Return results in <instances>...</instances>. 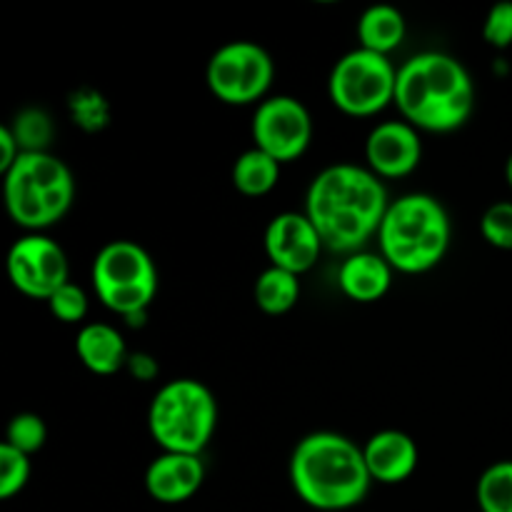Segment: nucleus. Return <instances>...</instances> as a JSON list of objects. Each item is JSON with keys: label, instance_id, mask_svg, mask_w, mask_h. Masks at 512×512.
Returning <instances> with one entry per match:
<instances>
[{"label": "nucleus", "instance_id": "obj_12", "mask_svg": "<svg viewBox=\"0 0 512 512\" xmlns=\"http://www.w3.org/2000/svg\"><path fill=\"white\" fill-rule=\"evenodd\" d=\"M263 245L273 268L288 270L295 275L308 273L325 250L323 238L310 223L308 215L295 213V210H285L270 220L265 228Z\"/></svg>", "mask_w": 512, "mask_h": 512}, {"label": "nucleus", "instance_id": "obj_21", "mask_svg": "<svg viewBox=\"0 0 512 512\" xmlns=\"http://www.w3.org/2000/svg\"><path fill=\"white\" fill-rule=\"evenodd\" d=\"M475 498L478 512H512V460H498L483 470Z\"/></svg>", "mask_w": 512, "mask_h": 512}, {"label": "nucleus", "instance_id": "obj_18", "mask_svg": "<svg viewBox=\"0 0 512 512\" xmlns=\"http://www.w3.org/2000/svg\"><path fill=\"white\" fill-rule=\"evenodd\" d=\"M408 25L405 15L393 5H370L358 20V40L360 48L373 50V53L390 55L403 45Z\"/></svg>", "mask_w": 512, "mask_h": 512}, {"label": "nucleus", "instance_id": "obj_25", "mask_svg": "<svg viewBox=\"0 0 512 512\" xmlns=\"http://www.w3.org/2000/svg\"><path fill=\"white\" fill-rule=\"evenodd\" d=\"M480 233L493 248L512 250V200H500L485 210L480 218Z\"/></svg>", "mask_w": 512, "mask_h": 512}, {"label": "nucleus", "instance_id": "obj_24", "mask_svg": "<svg viewBox=\"0 0 512 512\" xmlns=\"http://www.w3.org/2000/svg\"><path fill=\"white\" fill-rule=\"evenodd\" d=\"M10 130L18 138L23 153H43L48 148L50 138H53V125H50L48 115L40 110H25L18 115V123L10 125Z\"/></svg>", "mask_w": 512, "mask_h": 512}, {"label": "nucleus", "instance_id": "obj_27", "mask_svg": "<svg viewBox=\"0 0 512 512\" xmlns=\"http://www.w3.org/2000/svg\"><path fill=\"white\" fill-rule=\"evenodd\" d=\"M485 43L493 48L505 50L512 45V3H498L490 8L483 23Z\"/></svg>", "mask_w": 512, "mask_h": 512}, {"label": "nucleus", "instance_id": "obj_29", "mask_svg": "<svg viewBox=\"0 0 512 512\" xmlns=\"http://www.w3.org/2000/svg\"><path fill=\"white\" fill-rule=\"evenodd\" d=\"M505 180H508V185L512 188V155L508 158V163H505Z\"/></svg>", "mask_w": 512, "mask_h": 512}, {"label": "nucleus", "instance_id": "obj_23", "mask_svg": "<svg viewBox=\"0 0 512 512\" xmlns=\"http://www.w3.org/2000/svg\"><path fill=\"white\" fill-rule=\"evenodd\" d=\"M30 480V455L0 445V500H10L28 485Z\"/></svg>", "mask_w": 512, "mask_h": 512}, {"label": "nucleus", "instance_id": "obj_2", "mask_svg": "<svg viewBox=\"0 0 512 512\" xmlns=\"http://www.w3.org/2000/svg\"><path fill=\"white\" fill-rule=\"evenodd\" d=\"M395 108L420 133H453L473 115L475 83L458 58L425 50L398 68Z\"/></svg>", "mask_w": 512, "mask_h": 512}, {"label": "nucleus", "instance_id": "obj_1", "mask_svg": "<svg viewBox=\"0 0 512 512\" xmlns=\"http://www.w3.org/2000/svg\"><path fill=\"white\" fill-rule=\"evenodd\" d=\"M390 208L388 188L370 168L355 163L328 165L310 183L305 210L323 245L345 258L378 238Z\"/></svg>", "mask_w": 512, "mask_h": 512}, {"label": "nucleus", "instance_id": "obj_16", "mask_svg": "<svg viewBox=\"0 0 512 512\" xmlns=\"http://www.w3.org/2000/svg\"><path fill=\"white\" fill-rule=\"evenodd\" d=\"M393 273L395 270L390 268L383 255L360 250L343 260L338 285L345 298H350L353 303H378L388 295L390 285H393Z\"/></svg>", "mask_w": 512, "mask_h": 512}, {"label": "nucleus", "instance_id": "obj_15", "mask_svg": "<svg viewBox=\"0 0 512 512\" xmlns=\"http://www.w3.org/2000/svg\"><path fill=\"white\" fill-rule=\"evenodd\" d=\"M365 465L373 483L400 485L418 470V443L403 430H380L363 445Z\"/></svg>", "mask_w": 512, "mask_h": 512}, {"label": "nucleus", "instance_id": "obj_9", "mask_svg": "<svg viewBox=\"0 0 512 512\" xmlns=\"http://www.w3.org/2000/svg\"><path fill=\"white\" fill-rule=\"evenodd\" d=\"M273 78V58L253 40L220 45L205 70L210 93L225 105H260L268 98Z\"/></svg>", "mask_w": 512, "mask_h": 512}, {"label": "nucleus", "instance_id": "obj_13", "mask_svg": "<svg viewBox=\"0 0 512 512\" xmlns=\"http://www.w3.org/2000/svg\"><path fill=\"white\" fill-rule=\"evenodd\" d=\"M365 160L368 168L380 180L405 178L423 160V140L420 130L405 120H385L370 130L365 140Z\"/></svg>", "mask_w": 512, "mask_h": 512}, {"label": "nucleus", "instance_id": "obj_7", "mask_svg": "<svg viewBox=\"0 0 512 512\" xmlns=\"http://www.w3.org/2000/svg\"><path fill=\"white\" fill-rule=\"evenodd\" d=\"M90 280L100 303L125 318L143 315L158 295L155 260L133 240H113L103 245L93 260Z\"/></svg>", "mask_w": 512, "mask_h": 512}, {"label": "nucleus", "instance_id": "obj_22", "mask_svg": "<svg viewBox=\"0 0 512 512\" xmlns=\"http://www.w3.org/2000/svg\"><path fill=\"white\" fill-rule=\"evenodd\" d=\"M45 440H48V428H45V420L35 413H18L5 430V443L25 455L43 450Z\"/></svg>", "mask_w": 512, "mask_h": 512}, {"label": "nucleus", "instance_id": "obj_5", "mask_svg": "<svg viewBox=\"0 0 512 512\" xmlns=\"http://www.w3.org/2000/svg\"><path fill=\"white\" fill-rule=\"evenodd\" d=\"M3 198L10 220L28 233L65 218L75 198V180L68 165L58 155L23 153L13 168L3 173Z\"/></svg>", "mask_w": 512, "mask_h": 512}, {"label": "nucleus", "instance_id": "obj_20", "mask_svg": "<svg viewBox=\"0 0 512 512\" xmlns=\"http://www.w3.org/2000/svg\"><path fill=\"white\" fill-rule=\"evenodd\" d=\"M255 305L265 315H285L300 300V275L280 268H265L255 280Z\"/></svg>", "mask_w": 512, "mask_h": 512}, {"label": "nucleus", "instance_id": "obj_10", "mask_svg": "<svg viewBox=\"0 0 512 512\" xmlns=\"http://www.w3.org/2000/svg\"><path fill=\"white\" fill-rule=\"evenodd\" d=\"M250 135H253V148L268 153L280 165L293 163L310 148L313 118L305 103L293 95H270L255 105Z\"/></svg>", "mask_w": 512, "mask_h": 512}, {"label": "nucleus", "instance_id": "obj_11", "mask_svg": "<svg viewBox=\"0 0 512 512\" xmlns=\"http://www.w3.org/2000/svg\"><path fill=\"white\" fill-rule=\"evenodd\" d=\"M8 278L18 293L33 300H48L70 283V265L65 250L43 233H28L8 250Z\"/></svg>", "mask_w": 512, "mask_h": 512}, {"label": "nucleus", "instance_id": "obj_6", "mask_svg": "<svg viewBox=\"0 0 512 512\" xmlns=\"http://www.w3.org/2000/svg\"><path fill=\"white\" fill-rule=\"evenodd\" d=\"M215 428L218 400L200 380H168L150 400L148 430L163 453L200 455L213 440Z\"/></svg>", "mask_w": 512, "mask_h": 512}, {"label": "nucleus", "instance_id": "obj_28", "mask_svg": "<svg viewBox=\"0 0 512 512\" xmlns=\"http://www.w3.org/2000/svg\"><path fill=\"white\" fill-rule=\"evenodd\" d=\"M20 155H23V148L10 125H0V173H8Z\"/></svg>", "mask_w": 512, "mask_h": 512}, {"label": "nucleus", "instance_id": "obj_19", "mask_svg": "<svg viewBox=\"0 0 512 512\" xmlns=\"http://www.w3.org/2000/svg\"><path fill=\"white\" fill-rule=\"evenodd\" d=\"M280 168L283 165L275 158H270L268 153L250 148L238 155L230 178H233L235 190L240 195H245V198H263V195H268L278 185Z\"/></svg>", "mask_w": 512, "mask_h": 512}, {"label": "nucleus", "instance_id": "obj_3", "mask_svg": "<svg viewBox=\"0 0 512 512\" xmlns=\"http://www.w3.org/2000/svg\"><path fill=\"white\" fill-rule=\"evenodd\" d=\"M290 485L310 508L338 512L363 503L373 478L363 448L355 440L320 430L295 445L290 455Z\"/></svg>", "mask_w": 512, "mask_h": 512}, {"label": "nucleus", "instance_id": "obj_4", "mask_svg": "<svg viewBox=\"0 0 512 512\" xmlns=\"http://www.w3.org/2000/svg\"><path fill=\"white\" fill-rule=\"evenodd\" d=\"M453 238L445 205L428 193H408L390 200L380 225V255L390 268L405 275H420L438 268Z\"/></svg>", "mask_w": 512, "mask_h": 512}, {"label": "nucleus", "instance_id": "obj_8", "mask_svg": "<svg viewBox=\"0 0 512 512\" xmlns=\"http://www.w3.org/2000/svg\"><path fill=\"white\" fill-rule=\"evenodd\" d=\"M398 68L388 55L355 48L333 65L328 95L340 113L350 118H373L388 105H395Z\"/></svg>", "mask_w": 512, "mask_h": 512}, {"label": "nucleus", "instance_id": "obj_26", "mask_svg": "<svg viewBox=\"0 0 512 512\" xmlns=\"http://www.w3.org/2000/svg\"><path fill=\"white\" fill-rule=\"evenodd\" d=\"M45 303H48L53 318L60 320V323L73 325L85 320V315H88V295H85V290L75 283H65L63 288L55 290Z\"/></svg>", "mask_w": 512, "mask_h": 512}, {"label": "nucleus", "instance_id": "obj_14", "mask_svg": "<svg viewBox=\"0 0 512 512\" xmlns=\"http://www.w3.org/2000/svg\"><path fill=\"white\" fill-rule=\"evenodd\" d=\"M205 480L200 455L160 453L145 470V490L160 505H180L193 498Z\"/></svg>", "mask_w": 512, "mask_h": 512}, {"label": "nucleus", "instance_id": "obj_17", "mask_svg": "<svg viewBox=\"0 0 512 512\" xmlns=\"http://www.w3.org/2000/svg\"><path fill=\"white\" fill-rule=\"evenodd\" d=\"M78 360L95 375H115L128 365L130 355L125 338L108 323H88L75 335Z\"/></svg>", "mask_w": 512, "mask_h": 512}]
</instances>
